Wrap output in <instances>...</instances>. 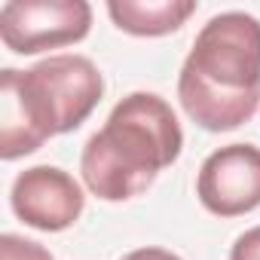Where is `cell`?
Wrapping results in <instances>:
<instances>
[{"label": "cell", "mask_w": 260, "mask_h": 260, "mask_svg": "<svg viewBox=\"0 0 260 260\" xmlns=\"http://www.w3.org/2000/svg\"><path fill=\"white\" fill-rule=\"evenodd\" d=\"M184 132L172 104L153 92L125 95L107 122L86 141L80 175L104 202L141 196L162 169L178 162Z\"/></svg>", "instance_id": "cell-2"}, {"label": "cell", "mask_w": 260, "mask_h": 260, "mask_svg": "<svg viewBox=\"0 0 260 260\" xmlns=\"http://www.w3.org/2000/svg\"><path fill=\"white\" fill-rule=\"evenodd\" d=\"M196 196L217 217H239L260 205V147L226 144L205 156Z\"/></svg>", "instance_id": "cell-5"}, {"label": "cell", "mask_w": 260, "mask_h": 260, "mask_svg": "<svg viewBox=\"0 0 260 260\" xmlns=\"http://www.w3.org/2000/svg\"><path fill=\"white\" fill-rule=\"evenodd\" d=\"M0 260H55L40 242L22 239L16 233H4L0 236Z\"/></svg>", "instance_id": "cell-8"}, {"label": "cell", "mask_w": 260, "mask_h": 260, "mask_svg": "<svg viewBox=\"0 0 260 260\" xmlns=\"http://www.w3.org/2000/svg\"><path fill=\"white\" fill-rule=\"evenodd\" d=\"M119 260H181V257L166 251V248H135V251H128L125 257H119Z\"/></svg>", "instance_id": "cell-10"}, {"label": "cell", "mask_w": 260, "mask_h": 260, "mask_svg": "<svg viewBox=\"0 0 260 260\" xmlns=\"http://www.w3.org/2000/svg\"><path fill=\"white\" fill-rule=\"evenodd\" d=\"M178 98L205 132H230L260 104V22L220 13L202 25L178 77Z\"/></svg>", "instance_id": "cell-1"}, {"label": "cell", "mask_w": 260, "mask_h": 260, "mask_svg": "<svg viewBox=\"0 0 260 260\" xmlns=\"http://www.w3.org/2000/svg\"><path fill=\"white\" fill-rule=\"evenodd\" d=\"M107 13L113 25L135 37H162L178 31L193 13V0H110Z\"/></svg>", "instance_id": "cell-7"}, {"label": "cell", "mask_w": 260, "mask_h": 260, "mask_svg": "<svg viewBox=\"0 0 260 260\" xmlns=\"http://www.w3.org/2000/svg\"><path fill=\"white\" fill-rule=\"evenodd\" d=\"M92 28L86 0H10L0 7V40L16 55L80 43Z\"/></svg>", "instance_id": "cell-4"}, {"label": "cell", "mask_w": 260, "mask_h": 260, "mask_svg": "<svg viewBox=\"0 0 260 260\" xmlns=\"http://www.w3.org/2000/svg\"><path fill=\"white\" fill-rule=\"evenodd\" d=\"M230 260H260V226H251L236 239Z\"/></svg>", "instance_id": "cell-9"}, {"label": "cell", "mask_w": 260, "mask_h": 260, "mask_svg": "<svg viewBox=\"0 0 260 260\" xmlns=\"http://www.w3.org/2000/svg\"><path fill=\"white\" fill-rule=\"evenodd\" d=\"M104 95V77L86 55H49L31 71L0 74V156L7 162L80 128Z\"/></svg>", "instance_id": "cell-3"}, {"label": "cell", "mask_w": 260, "mask_h": 260, "mask_svg": "<svg viewBox=\"0 0 260 260\" xmlns=\"http://www.w3.org/2000/svg\"><path fill=\"white\" fill-rule=\"evenodd\" d=\"M10 202L19 220L43 233H61L74 226L83 214V187L55 166L25 169L10 190Z\"/></svg>", "instance_id": "cell-6"}]
</instances>
